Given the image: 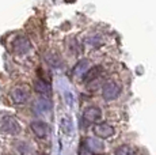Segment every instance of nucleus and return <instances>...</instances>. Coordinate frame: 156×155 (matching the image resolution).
<instances>
[{
	"instance_id": "1",
	"label": "nucleus",
	"mask_w": 156,
	"mask_h": 155,
	"mask_svg": "<svg viewBox=\"0 0 156 155\" xmlns=\"http://www.w3.org/2000/svg\"><path fill=\"white\" fill-rule=\"evenodd\" d=\"M0 131L10 135H18L20 132V127L12 116H5L0 120Z\"/></svg>"
},
{
	"instance_id": "2",
	"label": "nucleus",
	"mask_w": 156,
	"mask_h": 155,
	"mask_svg": "<svg viewBox=\"0 0 156 155\" xmlns=\"http://www.w3.org/2000/svg\"><path fill=\"white\" fill-rule=\"evenodd\" d=\"M119 91H121V87H119L118 83H115L114 80H109L103 86V98L106 101L115 99L119 95Z\"/></svg>"
},
{
	"instance_id": "3",
	"label": "nucleus",
	"mask_w": 156,
	"mask_h": 155,
	"mask_svg": "<svg viewBox=\"0 0 156 155\" xmlns=\"http://www.w3.org/2000/svg\"><path fill=\"white\" fill-rule=\"evenodd\" d=\"M10 97L12 98V101L15 103H23L27 101L29 98V91L26 90L25 87L19 86V87H14L12 90L10 91Z\"/></svg>"
},
{
	"instance_id": "4",
	"label": "nucleus",
	"mask_w": 156,
	"mask_h": 155,
	"mask_svg": "<svg viewBox=\"0 0 156 155\" xmlns=\"http://www.w3.org/2000/svg\"><path fill=\"white\" fill-rule=\"evenodd\" d=\"M94 133L98 136V138L106 139V138H110V136L113 135L114 129H113V127H110L109 124L102 123V124H98V125L94 127Z\"/></svg>"
},
{
	"instance_id": "5",
	"label": "nucleus",
	"mask_w": 156,
	"mask_h": 155,
	"mask_svg": "<svg viewBox=\"0 0 156 155\" xmlns=\"http://www.w3.org/2000/svg\"><path fill=\"white\" fill-rule=\"evenodd\" d=\"M102 117V112L99 108H95V106H90L84 110L83 113V118L87 120L88 123H95Z\"/></svg>"
},
{
	"instance_id": "6",
	"label": "nucleus",
	"mask_w": 156,
	"mask_h": 155,
	"mask_svg": "<svg viewBox=\"0 0 156 155\" xmlns=\"http://www.w3.org/2000/svg\"><path fill=\"white\" fill-rule=\"evenodd\" d=\"M31 129L34 132V135L38 136V138H46L48 133H49V127L44 121H34V123H31Z\"/></svg>"
},
{
	"instance_id": "7",
	"label": "nucleus",
	"mask_w": 156,
	"mask_h": 155,
	"mask_svg": "<svg viewBox=\"0 0 156 155\" xmlns=\"http://www.w3.org/2000/svg\"><path fill=\"white\" fill-rule=\"evenodd\" d=\"M14 49L18 55H25L30 49V41L26 37H18L16 40H15Z\"/></svg>"
},
{
	"instance_id": "8",
	"label": "nucleus",
	"mask_w": 156,
	"mask_h": 155,
	"mask_svg": "<svg viewBox=\"0 0 156 155\" xmlns=\"http://www.w3.org/2000/svg\"><path fill=\"white\" fill-rule=\"evenodd\" d=\"M50 101L48 99V98H38L37 101L34 102V105H33V109H34L35 113H45L48 112V110H50Z\"/></svg>"
},
{
	"instance_id": "9",
	"label": "nucleus",
	"mask_w": 156,
	"mask_h": 155,
	"mask_svg": "<svg viewBox=\"0 0 156 155\" xmlns=\"http://www.w3.org/2000/svg\"><path fill=\"white\" fill-rule=\"evenodd\" d=\"M86 144H87V147L90 148L91 153H101V151L103 150V144H102L101 142H98V140H95V139H91V138L87 139Z\"/></svg>"
},
{
	"instance_id": "10",
	"label": "nucleus",
	"mask_w": 156,
	"mask_h": 155,
	"mask_svg": "<svg viewBox=\"0 0 156 155\" xmlns=\"http://www.w3.org/2000/svg\"><path fill=\"white\" fill-rule=\"evenodd\" d=\"M35 90L41 94H48L50 91V86L45 80L38 79V80H35Z\"/></svg>"
},
{
	"instance_id": "11",
	"label": "nucleus",
	"mask_w": 156,
	"mask_h": 155,
	"mask_svg": "<svg viewBox=\"0 0 156 155\" xmlns=\"http://www.w3.org/2000/svg\"><path fill=\"white\" fill-rule=\"evenodd\" d=\"M102 72V67H94V68H91V70L88 71V72L86 74V76H84V82H91L92 79H95L99 74Z\"/></svg>"
},
{
	"instance_id": "12",
	"label": "nucleus",
	"mask_w": 156,
	"mask_h": 155,
	"mask_svg": "<svg viewBox=\"0 0 156 155\" xmlns=\"http://www.w3.org/2000/svg\"><path fill=\"white\" fill-rule=\"evenodd\" d=\"M115 155H134V151L129 146H121L117 148Z\"/></svg>"
},
{
	"instance_id": "13",
	"label": "nucleus",
	"mask_w": 156,
	"mask_h": 155,
	"mask_svg": "<svg viewBox=\"0 0 156 155\" xmlns=\"http://www.w3.org/2000/svg\"><path fill=\"white\" fill-rule=\"evenodd\" d=\"M61 129L64 131L65 133H69L71 131H72V124H71V121L68 120V118H62V121H61Z\"/></svg>"
},
{
	"instance_id": "14",
	"label": "nucleus",
	"mask_w": 156,
	"mask_h": 155,
	"mask_svg": "<svg viewBox=\"0 0 156 155\" xmlns=\"http://www.w3.org/2000/svg\"><path fill=\"white\" fill-rule=\"evenodd\" d=\"M87 64H88V61H86V60L82 61V63H79V64H77V67L75 68L73 72H75V74H80V71L83 72V71H84L86 68H87Z\"/></svg>"
},
{
	"instance_id": "15",
	"label": "nucleus",
	"mask_w": 156,
	"mask_h": 155,
	"mask_svg": "<svg viewBox=\"0 0 156 155\" xmlns=\"http://www.w3.org/2000/svg\"><path fill=\"white\" fill-rule=\"evenodd\" d=\"M80 155H92V153L90 151V148L87 147L86 143H83V144L80 146Z\"/></svg>"
},
{
	"instance_id": "16",
	"label": "nucleus",
	"mask_w": 156,
	"mask_h": 155,
	"mask_svg": "<svg viewBox=\"0 0 156 155\" xmlns=\"http://www.w3.org/2000/svg\"><path fill=\"white\" fill-rule=\"evenodd\" d=\"M67 101H68V103H69V105H72V94L67 93Z\"/></svg>"
},
{
	"instance_id": "17",
	"label": "nucleus",
	"mask_w": 156,
	"mask_h": 155,
	"mask_svg": "<svg viewBox=\"0 0 156 155\" xmlns=\"http://www.w3.org/2000/svg\"><path fill=\"white\" fill-rule=\"evenodd\" d=\"M40 155H46V154H40Z\"/></svg>"
}]
</instances>
